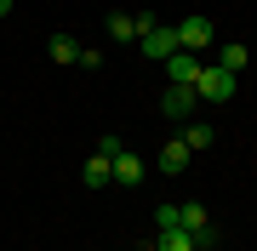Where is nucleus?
I'll use <instances>...</instances> for the list:
<instances>
[{"label": "nucleus", "mask_w": 257, "mask_h": 251, "mask_svg": "<svg viewBox=\"0 0 257 251\" xmlns=\"http://www.w3.org/2000/svg\"><path fill=\"white\" fill-rule=\"evenodd\" d=\"M234 86H240V80L229 75V69H217V63L194 75V92H200V103H229V97H234Z\"/></svg>", "instance_id": "f257e3e1"}, {"label": "nucleus", "mask_w": 257, "mask_h": 251, "mask_svg": "<svg viewBox=\"0 0 257 251\" xmlns=\"http://www.w3.org/2000/svg\"><path fill=\"white\" fill-rule=\"evenodd\" d=\"M177 40H183V52H206L217 40V29H211V18H183L177 23Z\"/></svg>", "instance_id": "f03ea898"}, {"label": "nucleus", "mask_w": 257, "mask_h": 251, "mask_svg": "<svg viewBox=\"0 0 257 251\" xmlns=\"http://www.w3.org/2000/svg\"><path fill=\"white\" fill-rule=\"evenodd\" d=\"M194 103H200V92H194V86H172V92L160 97V109H166V120H189Z\"/></svg>", "instance_id": "7ed1b4c3"}, {"label": "nucleus", "mask_w": 257, "mask_h": 251, "mask_svg": "<svg viewBox=\"0 0 257 251\" xmlns=\"http://www.w3.org/2000/svg\"><path fill=\"white\" fill-rule=\"evenodd\" d=\"M172 52H183V40H177V29H155V35H143V57H155V63H166Z\"/></svg>", "instance_id": "20e7f679"}, {"label": "nucleus", "mask_w": 257, "mask_h": 251, "mask_svg": "<svg viewBox=\"0 0 257 251\" xmlns=\"http://www.w3.org/2000/svg\"><path fill=\"white\" fill-rule=\"evenodd\" d=\"M200 57H194V52H172V57H166V75H172V86H194V75H200Z\"/></svg>", "instance_id": "39448f33"}, {"label": "nucleus", "mask_w": 257, "mask_h": 251, "mask_svg": "<svg viewBox=\"0 0 257 251\" xmlns=\"http://www.w3.org/2000/svg\"><path fill=\"white\" fill-rule=\"evenodd\" d=\"M80 183H86V188H109V183H114V160L92 149V160H86V171H80Z\"/></svg>", "instance_id": "423d86ee"}, {"label": "nucleus", "mask_w": 257, "mask_h": 251, "mask_svg": "<svg viewBox=\"0 0 257 251\" xmlns=\"http://www.w3.org/2000/svg\"><path fill=\"white\" fill-rule=\"evenodd\" d=\"M160 171H166V177H183V171H189V143H183V137H172V143L160 149Z\"/></svg>", "instance_id": "0eeeda50"}, {"label": "nucleus", "mask_w": 257, "mask_h": 251, "mask_svg": "<svg viewBox=\"0 0 257 251\" xmlns=\"http://www.w3.org/2000/svg\"><path fill=\"white\" fill-rule=\"evenodd\" d=\"M114 183H126V188H138V183H143V160L132 154V149H120V154H114Z\"/></svg>", "instance_id": "6e6552de"}, {"label": "nucleus", "mask_w": 257, "mask_h": 251, "mask_svg": "<svg viewBox=\"0 0 257 251\" xmlns=\"http://www.w3.org/2000/svg\"><path fill=\"white\" fill-rule=\"evenodd\" d=\"M103 35H109V40H120V46H132V40H138V23H132V12H109Z\"/></svg>", "instance_id": "1a4fd4ad"}, {"label": "nucleus", "mask_w": 257, "mask_h": 251, "mask_svg": "<svg viewBox=\"0 0 257 251\" xmlns=\"http://www.w3.org/2000/svg\"><path fill=\"white\" fill-rule=\"evenodd\" d=\"M246 63H251V52L240 46V40H229V46L217 52V69H229V75H240V69H246Z\"/></svg>", "instance_id": "9d476101"}, {"label": "nucleus", "mask_w": 257, "mask_h": 251, "mask_svg": "<svg viewBox=\"0 0 257 251\" xmlns=\"http://www.w3.org/2000/svg\"><path fill=\"white\" fill-rule=\"evenodd\" d=\"M149 251H194V234H189V228H166Z\"/></svg>", "instance_id": "9b49d317"}, {"label": "nucleus", "mask_w": 257, "mask_h": 251, "mask_svg": "<svg viewBox=\"0 0 257 251\" xmlns=\"http://www.w3.org/2000/svg\"><path fill=\"white\" fill-rule=\"evenodd\" d=\"M52 63H80V40L74 35H52Z\"/></svg>", "instance_id": "f8f14e48"}, {"label": "nucleus", "mask_w": 257, "mask_h": 251, "mask_svg": "<svg viewBox=\"0 0 257 251\" xmlns=\"http://www.w3.org/2000/svg\"><path fill=\"white\" fill-rule=\"evenodd\" d=\"M183 143H189V154H200V149H211V143H217V131H211V126H189V120H183Z\"/></svg>", "instance_id": "ddd939ff"}, {"label": "nucleus", "mask_w": 257, "mask_h": 251, "mask_svg": "<svg viewBox=\"0 0 257 251\" xmlns=\"http://www.w3.org/2000/svg\"><path fill=\"white\" fill-rule=\"evenodd\" d=\"M177 217H183V228H189V234L211 223V211H206V205H200V200H189V205H177Z\"/></svg>", "instance_id": "4468645a"}, {"label": "nucleus", "mask_w": 257, "mask_h": 251, "mask_svg": "<svg viewBox=\"0 0 257 251\" xmlns=\"http://www.w3.org/2000/svg\"><path fill=\"white\" fill-rule=\"evenodd\" d=\"M155 228L166 234V228H183V217H177V205H160V211H155Z\"/></svg>", "instance_id": "2eb2a0df"}, {"label": "nucleus", "mask_w": 257, "mask_h": 251, "mask_svg": "<svg viewBox=\"0 0 257 251\" xmlns=\"http://www.w3.org/2000/svg\"><path fill=\"white\" fill-rule=\"evenodd\" d=\"M194 251H217V228H211V223L194 228Z\"/></svg>", "instance_id": "dca6fc26"}, {"label": "nucleus", "mask_w": 257, "mask_h": 251, "mask_svg": "<svg viewBox=\"0 0 257 251\" xmlns=\"http://www.w3.org/2000/svg\"><path fill=\"white\" fill-rule=\"evenodd\" d=\"M132 23H138V40H143V35H155V29H160V23H155V12H138Z\"/></svg>", "instance_id": "f3484780"}, {"label": "nucleus", "mask_w": 257, "mask_h": 251, "mask_svg": "<svg viewBox=\"0 0 257 251\" xmlns=\"http://www.w3.org/2000/svg\"><path fill=\"white\" fill-rule=\"evenodd\" d=\"M80 69H103V52L97 46H80Z\"/></svg>", "instance_id": "a211bd4d"}, {"label": "nucleus", "mask_w": 257, "mask_h": 251, "mask_svg": "<svg viewBox=\"0 0 257 251\" xmlns=\"http://www.w3.org/2000/svg\"><path fill=\"white\" fill-rule=\"evenodd\" d=\"M6 12H12V0H0V18H6Z\"/></svg>", "instance_id": "6ab92c4d"}]
</instances>
